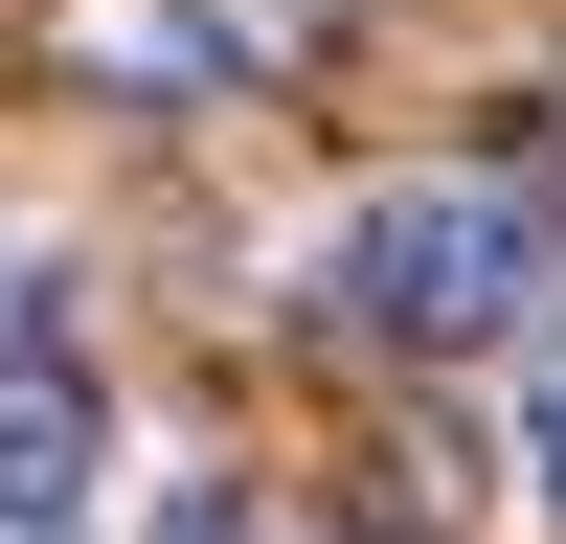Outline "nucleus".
I'll list each match as a JSON object with an SVG mask.
<instances>
[{"mask_svg": "<svg viewBox=\"0 0 566 544\" xmlns=\"http://www.w3.org/2000/svg\"><path fill=\"white\" fill-rule=\"evenodd\" d=\"M136 544H272V499H250V477H159V522H136Z\"/></svg>", "mask_w": 566, "mask_h": 544, "instance_id": "4", "label": "nucleus"}, {"mask_svg": "<svg viewBox=\"0 0 566 544\" xmlns=\"http://www.w3.org/2000/svg\"><path fill=\"white\" fill-rule=\"evenodd\" d=\"M522 477H544V522H566V341L522 363Z\"/></svg>", "mask_w": 566, "mask_h": 544, "instance_id": "5", "label": "nucleus"}, {"mask_svg": "<svg viewBox=\"0 0 566 544\" xmlns=\"http://www.w3.org/2000/svg\"><path fill=\"white\" fill-rule=\"evenodd\" d=\"M340 45V0H45V69L136 91V114H205V91H272Z\"/></svg>", "mask_w": 566, "mask_h": 544, "instance_id": "2", "label": "nucleus"}, {"mask_svg": "<svg viewBox=\"0 0 566 544\" xmlns=\"http://www.w3.org/2000/svg\"><path fill=\"white\" fill-rule=\"evenodd\" d=\"M522 295H544V205L522 181H386V205L317 227V317L363 363H476V341H522Z\"/></svg>", "mask_w": 566, "mask_h": 544, "instance_id": "1", "label": "nucleus"}, {"mask_svg": "<svg viewBox=\"0 0 566 544\" xmlns=\"http://www.w3.org/2000/svg\"><path fill=\"white\" fill-rule=\"evenodd\" d=\"M114 477V386H91L69 295H0V544H69Z\"/></svg>", "mask_w": 566, "mask_h": 544, "instance_id": "3", "label": "nucleus"}]
</instances>
